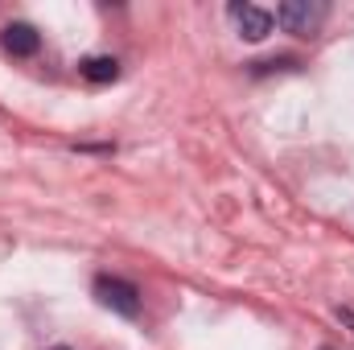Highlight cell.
<instances>
[{"mask_svg": "<svg viewBox=\"0 0 354 350\" xmlns=\"http://www.w3.org/2000/svg\"><path fill=\"white\" fill-rule=\"evenodd\" d=\"M326 12H330V8H326L322 0H284V4L276 8V21H280L288 33L309 37V33H317V29H322Z\"/></svg>", "mask_w": 354, "mask_h": 350, "instance_id": "cell-1", "label": "cell"}, {"mask_svg": "<svg viewBox=\"0 0 354 350\" xmlns=\"http://www.w3.org/2000/svg\"><path fill=\"white\" fill-rule=\"evenodd\" d=\"M95 297H99L103 309H111L120 317H136L140 313V288L120 280V276H99L95 280Z\"/></svg>", "mask_w": 354, "mask_h": 350, "instance_id": "cell-2", "label": "cell"}, {"mask_svg": "<svg viewBox=\"0 0 354 350\" xmlns=\"http://www.w3.org/2000/svg\"><path fill=\"white\" fill-rule=\"evenodd\" d=\"M231 17L239 21V33L248 42H264L268 33H272V12L256 8V4H231Z\"/></svg>", "mask_w": 354, "mask_h": 350, "instance_id": "cell-3", "label": "cell"}, {"mask_svg": "<svg viewBox=\"0 0 354 350\" xmlns=\"http://www.w3.org/2000/svg\"><path fill=\"white\" fill-rule=\"evenodd\" d=\"M37 46H41V37H37V29H33V25L17 21V25H8V29H4V50H8L12 58H29V54H37Z\"/></svg>", "mask_w": 354, "mask_h": 350, "instance_id": "cell-4", "label": "cell"}, {"mask_svg": "<svg viewBox=\"0 0 354 350\" xmlns=\"http://www.w3.org/2000/svg\"><path fill=\"white\" fill-rule=\"evenodd\" d=\"M79 71H83V79H87V83H111V79L120 75V62H115V58H103V54H99V58H87V62H83Z\"/></svg>", "mask_w": 354, "mask_h": 350, "instance_id": "cell-5", "label": "cell"}, {"mask_svg": "<svg viewBox=\"0 0 354 350\" xmlns=\"http://www.w3.org/2000/svg\"><path fill=\"white\" fill-rule=\"evenodd\" d=\"M50 350H71V347H50Z\"/></svg>", "mask_w": 354, "mask_h": 350, "instance_id": "cell-6", "label": "cell"}]
</instances>
